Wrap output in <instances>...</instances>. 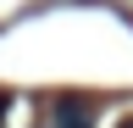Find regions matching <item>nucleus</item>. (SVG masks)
Segmentation results:
<instances>
[{
    "mask_svg": "<svg viewBox=\"0 0 133 128\" xmlns=\"http://www.w3.org/2000/svg\"><path fill=\"white\" fill-rule=\"evenodd\" d=\"M116 128H133V117H122V123H116Z\"/></svg>",
    "mask_w": 133,
    "mask_h": 128,
    "instance_id": "7ed1b4c3",
    "label": "nucleus"
},
{
    "mask_svg": "<svg viewBox=\"0 0 133 128\" xmlns=\"http://www.w3.org/2000/svg\"><path fill=\"white\" fill-rule=\"evenodd\" d=\"M11 117V89H0V123Z\"/></svg>",
    "mask_w": 133,
    "mask_h": 128,
    "instance_id": "f03ea898",
    "label": "nucleus"
},
{
    "mask_svg": "<svg viewBox=\"0 0 133 128\" xmlns=\"http://www.w3.org/2000/svg\"><path fill=\"white\" fill-rule=\"evenodd\" d=\"M39 128H89V106L83 100H56V117H44Z\"/></svg>",
    "mask_w": 133,
    "mask_h": 128,
    "instance_id": "f257e3e1",
    "label": "nucleus"
}]
</instances>
